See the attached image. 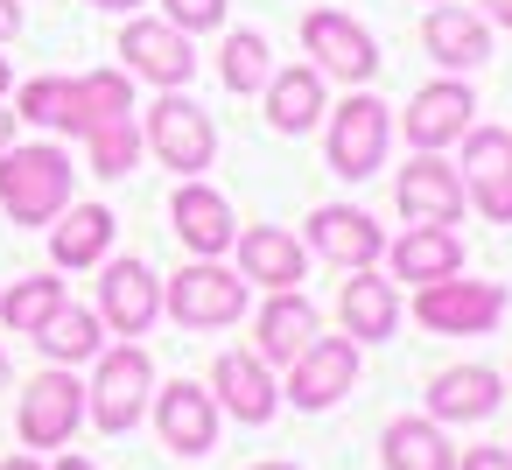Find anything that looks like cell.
Here are the masks:
<instances>
[{
    "mask_svg": "<svg viewBox=\"0 0 512 470\" xmlns=\"http://www.w3.org/2000/svg\"><path fill=\"white\" fill-rule=\"evenodd\" d=\"M71 155L36 141V148H0V211L15 225H57V211L71 204Z\"/></svg>",
    "mask_w": 512,
    "mask_h": 470,
    "instance_id": "1",
    "label": "cell"
},
{
    "mask_svg": "<svg viewBox=\"0 0 512 470\" xmlns=\"http://www.w3.org/2000/svg\"><path fill=\"white\" fill-rule=\"evenodd\" d=\"M148 393H155V365L141 344H120V351H99V372L85 386V414L106 428V435H127L141 414H148Z\"/></svg>",
    "mask_w": 512,
    "mask_h": 470,
    "instance_id": "2",
    "label": "cell"
},
{
    "mask_svg": "<svg viewBox=\"0 0 512 470\" xmlns=\"http://www.w3.org/2000/svg\"><path fill=\"white\" fill-rule=\"evenodd\" d=\"M162 309H169L183 330H225V323L246 316V281H239L232 267H218V260H197V267H183V274L162 288Z\"/></svg>",
    "mask_w": 512,
    "mask_h": 470,
    "instance_id": "3",
    "label": "cell"
},
{
    "mask_svg": "<svg viewBox=\"0 0 512 470\" xmlns=\"http://www.w3.org/2000/svg\"><path fill=\"white\" fill-rule=\"evenodd\" d=\"M148 148L162 155V169H183V176L211 169V155H218L211 113H204V106H190L183 92H162V99L148 106Z\"/></svg>",
    "mask_w": 512,
    "mask_h": 470,
    "instance_id": "4",
    "label": "cell"
},
{
    "mask_svg": "<svg viewBox=\"0 0 512 470\" xmlns=\"http://www.w3.org/2000/svg\"><path fill=\"white\" fill-rule=\"evenodd\" d=\"M414 316L428 323V330H442V337H477V330H491L498 316H505V288L498 281H428L421 295H414Z\"/></svg>",
    "mask_w": 512,
    "mask_h": 470,
    "instance_id": "5",
    "label": "cell"
},
{
    "mask_svg": "<svg viewBox=\"0 0 512 470\" xmlns=\"http://www.w3.org/2000/svg\"><path fill=\"white\" fill-rule=\"evenodd\" d=\"M78 421H85V386L71 379V365L36 372L29 393H22V442L29 449H64L78 435Z\"/></svg>",
    "mask_w": 512,
    "mask_h": 470,
    "instance_id": "6",
    "label": "cell"
},
{
    "mask_svg": "<svg viewBox=\"0 0 512 470\" xmlns=\"http://www.w3.org/2000/svg\"><path fill=\"white\" fill-rule=\"evenodd\" d=\"M302 50L316 57V71H330V78H344V85H365V78L379 71V43H372L351 15H337V8H309V15H302Z\"/></svg>",
    "mask_w": 512,
    "mask_h": 470,
    "instance_id": "7",
    "label": "cell"
},
{
    "mask_svg": "<svg viewBox=\"0 0 512 470\" xmlns=\"http://www.w3.org/2000/svg\"><path fill=\"white\" fill-rule=\"evenodd\" d=\"M386 134H393V113L379 106V99H344L337 106V120H330V169L337 176H372L379 162H386Z\"/></svg>",
    "mask_w": 512,
    "mask_h": 470,
    "instance_id": "8",
    "label": "cell"
},
{
    "mask_svg": "<svg viewBox=\"0 0 512 470\" xmlns=\"http://www.w3.org/2000/svg\"><path fill=\"white\" fill-rule=\"evenodd\" d=\"M351 379H358V344H351V337H316V344L288 365V400H295L302 414H323L330 400L351 393Z\"/></svg>",
    "mask_w": 512,
    "mask_h": 470,
    "instance_id": "9",
    "label": "cell"
},
{
    "mask_svg": "<svg viewBox=\"0 0 512 470\" xmlns=\"http://www.w3.org/2000/svg\"><path fill=\"white\" fill-rule=\"evenodd\" d=\"M120 57H127V71H141V78L162 85V92H176V85L197 78L190 36H183L176 22H127V29H120Z\"/></svg>",
    "mask_w": 512,
    "mask_h": 470,
    "instance_id": "10",
    "label": "cell"
},
{
    "mask_svg": "<svg viewBox=\"0 0 512 470\" xmlns=\"http://www.w3.org/2000/svg\"><path fill=\"white\" fill-rule=\"evenodd\" d=\"M463 190L477 197L484 218L512 225V134L505 127H470V141H463Z\"/></svg>",
    "mask_w": 512,
    "mask_h": 470,
    "instance_id": "11",
    "label": "cell"
},
{
    "mask_svg": "<svg viewBox=\"0 0 512 470\" xmlns=\"http://www.w3.org/2000/svg\"><path fill=\"white\" fill-rule=\"evenodd\" d=\"M393 197H400L407 225H456V218H463V176H456L442 155L407 162L400 183H393Z\"/></svg>",
    "mask_w": 512,
    "mask_h": 470,
    "instance_id": "12",
    "label": "cell"
},
{
    "mask_svg": "<svg viewBox=\"0 0 512 470\" xmlns=\"http://www.w3.org/2000/svg\"><path fill=\"white\" fill-rule=\"evenodd\" d=\"M155 316H162V281H155L141 260H106V281H99V323H113L120 337H141Z\"/></svg>",
    "mask_w": 512,
    "mask_h": 470,
    "instance_id": "13",
    "label": "cell"
},
{
    "mask_svg": "<svg viewBox=\"0 0 512 470\" xmlns=\"http://www.w3.org/2000/svg\"><path fill=\"white\" fill-rule=\"evenodd\" d=\"M155 428H162V442L176 456H211V442H218V400L204 386L176 379V386L155 393Z\"/></svg>",
    "mask_w": 512,
    "mask_h": 470,
    "instance_id": "14",
    "label": "cell"
},
{
    "mask_svg": "<svg viewBox=\"0 0 512 470\" xmlns=\"http://www.w3.org/2000/svg\"><path fill=\"white\" fill-rule=\"evenodd\" d=\"M470 113H477L470 85H456V78H442V85H421V92L407 99V141H414L421 155H435V148L463 141Z\"/></svg>",
    "mask_w": 512,
    "mask_h": 470,
    "instance_id": "15",
    "label": "cell"
},
{
    "mask_svg": "<svg viewBox=\"0 0 512 470\" xmlns=\"http://www.w3.org/2000/svg\"><path fill=\"white\" fill-rule=\"evenodd\" d=\"M169 218H176V239H183L190 253H204V260H218V253L239 239L232 204H225L218 190H204V183H183V190H176V204H169Z\"/></svg>",
    "mask_w": 512,
    "mask_h": 470,
    "instance_id": "16",
    "label": "cell"
},
{
    "mask_svg": "<svg viewBox=\"0 0 512 470\" xmlns=\"http://www.w3.org/2000/svg\"><path fill=\"white\" fill-rule=\"evenodd\" d=\"M211 393H218L246 428H260V421L274 414V400H281V386L267 379V358H253V351H225V358L211 365Z\"/></svg>",
    "mask_w": 512,
    "mask_h": 470,
    "instance_id": "17",
    "label": "cell"
},
{
    "mask_svg": "<svg viewBox=\"0 0 512 470\" xmlns=\"http://www.w3.org/2000/svg\"><path fill=\"white\" fill-rule=\"evenodd\" d=\"M309 239H316V253H330L344 274H351V267H372V260L386 253V232H379L365 211H344V204H323V211L309 218Z\"/></svg>",
    "mask_w": 512,
    "mask_h": 470,
    "instance_id": "18",
    "label": "cell"
},
{
    "mask_svg": "<svg viewBox=\"0 0 512 470\" xmlns=\"http://www.w3.org/2000/svg\"><path fill=\"white\" fill-rule=\"evenodd\" d=\"M337 316H344V337H351V344H372V337H393L400 295H393V281H379L372 267H351V281H344V295H337Z\"/></svg>",
    "mask_w": 512,
    "mask_h": 470,
    "instance_id": "19",
    "label": "cell"
},
{
    "mask_svg": "<svg viewBox=\"0 0 512 470\" xmlns=\"http://www.w3.org/2000/svg\"><path fill=\"white\" fill-rule=\"evenodd\" d=\"M302 267H309V253L295 246V232H281V225H253L246 239H239V274L246 281H260V288H295L302 281Z\"/></svg>",
    "mask_w": 512,
    "mask_h": 470,
    "instance_id": "20",
    "label": "cell"
},
{
    "mask_svg": "<svg viewBox=\"0 0 512 470\" xmlns=\"http://www.w3.org/2000/svg\"><path fill=\"white\" fill-rule=\"evenodd\" d=\"M309 344H316V302H309L302 288H281V295L260 309V358L295 365Z\"/></svg>",
    "mask_w": 512,
    "mask_h": 470,
    "instance_id": "21",
    "label": "cell"
},
{
    "mask_svg": "<svg viewBox=\"0 0 512 470\" xmlns=\"http://www.w3.org/2000/svg\"><path fill=\"white\" fill-rule=\"evenodd\" d=\"M113 246V211L106 204H64L57 225H50V253L57 267H99Z\"/></svg>",
    "mask_w": 512,
    "mask_h": 470,
    "instance_id": "22",
    "label": "cell"
},
{
    "mask_svg": "<svg viewBox=\"0 0 512 470\" xmlns=\"http://www.w3.org/2000/svg\"><path fill=\"white\" fill-rule=\"evenodd\" d=\"M498 407V372L491 365H449L428 386V414L435 421H484Z\"/></svg>",
    "mask_w": 512,
    "mask_h": 470,
    "instance_id": "23",
    "label": "cell"
},
{
    "mask_svg": "<svg viewBox=\"0 0 512 470\" xmlns=\"http://www.w3.org/2000/svg\"><path fill=\"white\" fill-rule=\"evenodd\" d=\"M134 113V85L120 71H85L71 78V106H64V134H92L106 120H127Z\"/></svg>",
    "mask_w": 512,
    "mask_h": 470,
    "instance_id": "24",
    "label": "cell"
},
{
    "mask_svg": "<svg viewBox=\"0 0 512 470\" xmlns=\"http://www.w3.org/2000/svg\"><path fill=\"white\" fill-rule=\"evenodd\" d=\"M386 253H393V274H400V281H421V288H428V281H449V274L463 267V239H456L449 225H414V232H407L400 246H386Z\"/></svg>",
    "mask_w": 512,
    "mask_h": 470,
    "instance_id": "25",
    "label": "cell"
},
{
    "mask_svg": "<svg viewBox=\"0 0 512 470\" xmlns=\"http://www.w3.org/2000/svg\"><path fill=\"white\" fill-rule=\"evenodd\" d=\"M421 36H428V57H435L442 71H477V64L491 57V29H484L477 15H463V8H435Z\"/></svg>",
    "mask_w": 512,
    "mask_h": 470,
    "instance_id": "26",
    "label": "cell"
},
{
    "mask_svg": "<svg viewBox=\"0 0 512 470\" xmlns=\"http://www.w3.org/2000/svg\"><path fill=\"white\" fill-rule=\"evenodd\" d=\"M267 120H274V134H309L323 120V71H274L267 78Z\"/></svg>",
    "mask_w": 512,
    "mask_h": 470,
    "instance_id": "27",
    "label": "cell"
},
{
    "mask_svg": "<svg viewBox=\"0 0 512 470\" xmlns=\"http://www.w3.org/2000/svg\"><path fill=\"white\" fill-rule=\"evenodd\" d=\"M99 309H78V302H64L43 330H36V344H43V358L50 365H85V358H99Z\"/></svg>",
    "mask_w": 512,
    "mask_h": 470,
    "instance_id": "28",
    "label": "cell"
},
{
    "mask_svg": "<svg viewBox=\"0 0 512 470\" xmlns=\"http://www.w3.org/2000/svg\"><path fill=\"white\" fill-rule=\"evenodd\" d=\"M379 456H386V470H456V449L442 442L435 421H393Z\"/></svg>",
    "mask_w": 512,
    "mask_h": 470,
    "instance_id": "29",
    "label": "cell"
},
{
    "mask_svg": "<svg viewBox=\"0 0 512 470\" xmlns=\"http://www.w3.org/2000/svg\"><path fill=\"white\" fill-rule=\"evenodd\" d=\"M64 302H71V295H64V281H57V274H29V281H15L8 295H0V323H8L15 337H36Z\"/></svg>",
    "mask_w": 512,
    "mask_h": 470,
    "instance_id": "30",
    "label": "cell"
},
{
    "mask_svg": "<svg viewBox=\"0 0 512 470\" xmlns=\"http://www.w3.org/2000/svg\"><path fill=\"white\" fill-rule=\"evenodd\" d=\"M218 71H225V85H232V92H267V78H274V64H267V43H260L253 29L225 36V50H218Z\"/></svg>",
    "mask_w": 512,
    "mask_h": 470,
    "instance_id": "31",
    "label": "cell"
},
{
    "mask_svg": "<svg viewBox=\"0 0 512 470\" xmlns=\"http://www.w3.org/2000/svg\"><path fill=\"white\" fill-rule=\"evenodd\" d=\"M85 141H92V169H99V176H127V169L141 162V127H134V113H127V120L92 127Z\"/></svg>",
    "mask_w": 512,
    "mask_h": 470,
    "instance_id": "32",
    "label": "cell"
},
{
    "mask_svg": "<svg viewBox=\"0 0 512 470\" xmlns=\"http://www.w3.org/2000/svg\"><path fill=\"white\" fill-rule=\"evenodd\" d=\"M64 106H71V78H29L15 92V120H36V127H64Z\"/></svg>",
    "mask_w": 512,
    "mask_h": 470,
    "instance_id": "33",
    "label": "cell"
},
{
    "mask_svg": "<svg viewBox=\"0 0 512 470\" xmlns=\"http://www.w3.org/2000/svg\"><path fill=\"white\" fill-rule=\"evenodd\" d=\"M162 22H176L183 36L218 29V22H225V0H162Z\"/></svg>",
    "mask_w": 512,
    "mask_h": 470,
    "instance_id": "34",
    "label": "cell"
},
{
    "mask_svg": "<svg viewBox=\"0 0 512 470\" xmlns=\"http://www.w3.org/2000/svg\"><path fill=\"white\" fill-rule=\"evenodd\" d=\"M463 470H512V449H470Z\"/></svg>",
    "mask_w": 512,
    "mask_h": 470,
    "instance_id": "35",
    "label": "cell"
},
{
    "mask_svg": "<svg viewBox=\"0 0 512 470\" xmlns=\"http://www.w3.org/2000/svg\"><path fill=\"white\" fill-rule=\"evenodd\" d=\"M22 29V0H0V43H8Z\"/></svg>",
    "mask_w": 512,
    "mask_h": 470,
    "instance_id": "36",
    "label": "cell"
},
{
    "mask_svg": "<svg viewBox=\"0 0 512 470\" xmlns=\"http://www.w3.org/2000/svg\"><path fill=\"white\" fill-rule=\"evenodd\" d=\"M484 15H491V22H505V29H512V0H484Z\"/></svg>",
    "mask_w": 512,
    "mask_h": 470,
    "instance_id": "37",
    "label": "cell"
},
{
    "mask_svg": "<svg viewBox=\"0 0 512 470\" xmlns=\"http://www.w3.org/2000/svg\"><path fill=\"white\" fill-rule=\"evenodd\" d=\"M0 148H15V113H0Z\"/></svg>",
    "mask_w": 512,
    "mask_h": 470,
    "instance_id": "38",
    "label": "cell"
},
{
    "mask_svg": "<svg viewBox=\"0 0 512 470\" xmlns=\"http://www.w3.org/2000/svg\"><path fill=\"white\" fill-rule=\"evenodd\" d=\"M0 470H43L36 456H8V463H0Z\"/></svg>",
    "mask_w": 512,
    "mask_h": 470,
    "instance_id": "39",
    "label": "cell"
},
{
    "mask_svg": "<svg viewBox=\"0 0 512 470\" xmlns=\"http://www.w3.org/2000/svg\"><path fill=\"white\" fill-rule=\"evenodd\" d=\"M92 8H113V15H127V8H141V0H92Z\"/></svg>",
    "mask_w": 512,
    "mask_h": 470,
    "instance_id": "40",
    "label": "cell"
},
{
    "mask_svg": "<svg viewBox=\"0 0 512 470\" xmlns=\"http://www.w3.org/2000/svg\"><path fill=\"white\" fill-rule=\"evenodd\" d=\"M57 470H92V463H85V456H64V463H57Z\"/></svg>",
    "mask_w": 512,
    "mask_h": 470,
    "instance_id": "41",
    "label": "cell"
},
{
    "mask_svg": "<svg viewBox=\"0 0 512 470\" xmlns=\"http://www.w3.org/2000/svg\"><path fill=\"white\" fill-rule=\"evenodd\" d=\"M8 85H15V71H8V57H0V92H8Z\"/></svg>",
    "mask_w": 512,
    "mask_h": 470,
    "instance_id": "42",
    "label": "cell"
},
{
    "mask_svg": "<svg viewBox=\"0 0 512 470\" xmlns=\"http://www.w3.org/2000/svg\"><path fill=\"white\" fill-rule=\"evenodd\" d=\"M253 470H295V463H253Z\"/></svg>",
    "mask_w": 512,
    "mask_h": 470,
    "instance_id": "43",
    "label": "cell"
},
{
    "mask_svg": "<svg viewBox=\"0 0 512 470\" xmlns=\"http://www.w3.org/2000/svg\"><path fill=\"white\" fill-rule=\"evenodd\" d=\"M0 386H8V351H0Z\"/></svg>",
    "mask_w": 512,
    "mask_h": 470,
    "instance_id": "44",
    "label": "cell"
},
{
    "mask_svg": "<svg viewBox=\"0 0 512 470\" xmlns=\"http://www.w3.org/2000/svg\"><path fill=\"white\" fill-rule=\"evenodd\" d=\"M505 449H512V442H505Z\"/></svg>",
    "mask_w": 512,
    "mask_h": 470,
    "instance_id": "45",
    "label": "cell"
}]
</instances>
